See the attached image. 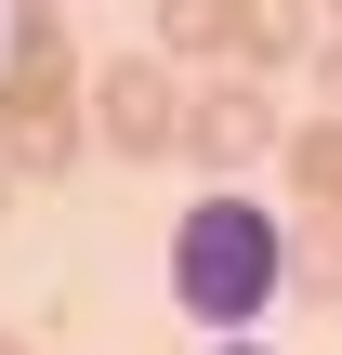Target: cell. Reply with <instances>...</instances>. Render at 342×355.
Here are the masks:
<instances>
[{
	"mask_svg": "<svg viewBox=\"0 0 342 355\" xmlns=\"http://www.w3.org/2000/svg\"><path fill=\"white\" fill-rule=\"evenodd\" d=\"M277 171H290V198H303V211H330V224H342V105H316V119H290V132H277Z\"/></svg>",
	"mask_w": 342,
	"mask_h": 355,
	"instance_id": "8992f818",
	"label": "cell"
},
{
	"mask_svg": "<svg viewBox=\"0 0 342 355\" xmlns=\"http://www.w3.org/2000/svg\"><path fill=\"white\" fill-rule=\"evenodd\" d=\"M303 66H316V92H330V105H342V13H330V26H316V53H303Z\"/></svg>",
	"mask_w": 342,
	"mask_h": 355,
	"instance_id": "9c48e42d",
	"label": "cell"
},
{
	"mask_svg": "<svg viewBox=\"0 0 342 355\" xmlns=\"http://www.w3.org/2000/svg\"><path fill=\"white\" fill-rule=\"evenodd\" d=\"M211 355H264V343H250V329H211Z\"/></svg>",
	"mask_w": 342,
	"mask_h": 355,
	"instance_id": "30bf717a",
	"label": "cell"
},
{
	"mask_svg": "<svg viewBox=\"0 0 342 355\" xmlns=\"http://www.w3.org/2000/svg\"><path fill=\"white\" fill-rule=\"evenodd\" d=\"M316 0H224V66H250V79H290L303 53H316Z\"/></svg>",
	"mask_w": 342,
	"mask_h": 355,
	"instance_id": "5b68a950",
	"label": "cell"
},
{
	"mask_svg": "<svg viewBox=\"0 0 342 355\" xmlns=\"http://www.w3.org/2000/svg\"><path fill=\"white\" fill-rule=\"evenodd\" d=\"M79 79H92V66H66V40H53V53H0V171H13V184H53V171L92 145Z\"/></svg>",
	"mask_w": 342,
	"mask_h": 355,
	"instance_id": "7a4b0ae2",
	"label": "cell"
},
{
	"mask_svg": "<svg viewBox=\"0 0 342 355\" xmlns=\"http://www.w3.org/2000/svg\"><path fill=\"white\" fill-rule=\"evenodd\" d=\"M79 105H92V145H105V158H171V145H185V79H171V53L92 66Z\"/></svg>",
	"mask_w": 342,
	"mask_h": 355,
	"instance_id": "3957f363",
	"label": "cell"
},
{
	"mask_svg": "<svg viewBox=\"0 0 342 355\" xmlns=\"http://www.w3.org/2000/svg\"><path fill=\"white\" fill-rule=\"evenodd\" d=\"M0 13H13V0H0Z\"/></svg>",
	"mask_w": 342,
	"mask_h": 355,
	"instance_id": "4fadbf2b",
	"label": "cell"
},
{
	"mask_svg": "<svg viewBox=\"0 0 342 355\" xmlns=\"http://www.w3.org/2000/svg\"><path fill=\"white\" fill-rule=\"evenodd\" d=\"M158 53H224V0H158Z\"/></svg>",
	"mask_w": 342,
	"mask_h": 355,
	"instance_id": "52a82bcc",
	"label": "cell"
},
{
	"mask_svg": "<svg viewBox=\"0 0 342 355\" xmlns=\"http://www.w3.org/2000/svg\"><path fill=\"white\" fill-rule=\"evenodd\" d=\"M0 224H13V171H0Z\"/></svg>",
	"mask_w": 342,
	"mask_h": 355,
	"instance_id": "8fae6325",
	"label": "cell"
},
{
	"mask_svg": "<svg viewBox=\"0 0 342 355\" xmlns=\"http://www.w3.org/2000/svg\"><path fill=\"white\" fill-rule=\"evenodd\" d=\"M290 277H303V290H342V224H330V211L290 237Z\"/></svg>",
	"mask_w": 342,
	"mask_h": 355,
	"instance_id": "ba28073f",
	"label": "cell"
},
{
	"mask_svg": "<svg viewBox=\"0 0 342 355\" xmlns=\"http://www.w3.org/2000/svg\"><path fill=\"white\" fill-rule=\"evenodd\" d=\"M0 355H26V343H13V329H0Z\"/></svg>",
	"mask_w": 342,
	"mask_h": 355,
	"instance_id": "7c38bea8",
	"label": "cell"
},
{
	"mask_svg": "<svg viewBox=\"0 0 342 355\" xmlns=\"http://www.w3.org/2000/svg\"><path fill=\"white\" fill-rule=\"evenodd\" d=\"M171 158H198L211 184H237L250 158H277V79H250V66L185 79V145H171Z\"/></svg>",
	"mask_w": 342,
	"mask_h": 355,
	"instance_id": "277c9868",
	"label": "cell"
},
{
	"mask_svg": "<svg viewBox=\"0 0 342 355\" xmlns=\"http://www.w3.org/2000/svg\"><path fill=\"white\" fill-rule=\"evenodd\" d=\"M277 290H290V211L250 184H211L171 224V303L198 329H250V316H277Z\"/></svg>",
	"mask_w": 342,
	"mask_h": 355,
	"instance_id": "6da1fadb",
	"label": "cell"
}]
</instances>
